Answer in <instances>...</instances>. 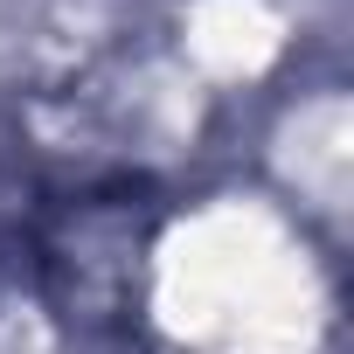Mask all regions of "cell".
Listing matches in <instances>:
<instances>
[{
	"mask_svg": "<svg viewBox=\"0 0 354 354\" xmlns=\"http://www.w3.org/2000/svg\"><path fill=\"white\" fill-rule=\"evenodd\" d=\"M153 223H160V209L132 181H104V188L70 195L35 236V264H42L49 299L70 319H118L139 299Z\"/></svg>",
	"mask_w": 354,
	"mask_h": 354,
	"instance_id": "cell-1",
	"label": "cell"
}]
</instances>
